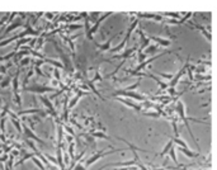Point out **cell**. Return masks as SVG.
<instances>
[{
  "mask_svg": "<svg viewBox=\"0 0 217 170\" xmlns=\"http://www.w3.org/2000/svg\"><path fill=\"white\" fill-rule=\"evenodd\" d=\"M23 128H24V132H26V133H27V136H28V137H31V138H33V140H36V141H37V142H41V143H45V142H43V141H42V140H41V138L38 137V136H36V135H34V133H33V132H32V131H31V130H29V128H28L27 126H24Z\"/></svg>",
  "mask_w": 217,
  "mask_h": 170,
  "instance_id": "cell-1",
  "label": "cell"
},
{
  "mask_svg": "<svg viewBox=\"0 0 217 170\" xmlns=\"http://www.w3.org/2000/svg\"><path fill=\"white\" fill-rule=\"evenodd\" d=\"M56 89L53 88H42V89H33V88H28L27 91H33V93H45V91H55Z\"/></svg>",
  "mask_w": 217,
  "mask_h": 170,
  "instance_id": "cell-2",
  "label": "cell"
},
{
  "mask_svg": "<svg viewBox=\"0 0 217 170\" xmlns=\"http://www.w3.org/2000/svg\"><path fill=\"white\" fill-rule=\"evenodd\" d=\"M85 94H87V93H83V91H80V93H79V94H78V95L75 96V98H74V100H72V102L70 103V108H72V107H74V105H75V104L78 103V100L80 99V96H83V95H85Z\"/></svg>",
  "mask_w": 217,
  "mask_h": 170,
  "instance_id": "cell-3",
  "label": "cell"
},
{
  "mask_svg": "<svg viewBox=\"0 0 217 170\" xmlns=\"http://www.w3.org/2000/svg\"><path fill=\"white\" fill-rule=\"evenodd\" d=\"M32 160L34 161V164L37 165V166H38V168H40L41 170H46V169H45V166H43V165H42V164H41V163L38 161V159H37V157H34V156H33V157H32Z\"/></svg>",
  "mask_w": 217,
  "mask_h": 170,
  "instance_id": "cell-4",
  "label": "cell"
},
{
  "mask_svg": "<svg viewBox=\"0 0 217 170\" xmlns=\"http://www.w3.org/2000/svg\"><path fill=\"white\" fill-rule=\"evenodd\" d=\"M20 26V23H15V24H13V26H10V27H8L6 28V31H5V33H9L10 31H13V29H15L17 27H19Z\"/></svg>",
  "mask_w": 217,
  "mask_h": 170,
  "instance_id": "cell-5",
  "label": "cell"
},
{
  "mask_svg": "<svg viewBox=\"0 0 217 170\" xmlns=\"http://www.w3.org/2000/svg\"><path fill=\"white\" fill-rule=\"evenodd\" d=\"M84 154H85V151H83V152H81V154H80V155H79V156L76 157V159L74 160V163H76V161H78L79 159H81V157H83V155H84ZM74 165H75V164H72V165H70V168H69V170H71V169H74Z\"/></svg>",
  "mask_w": 217,
  "mask_h": 170,
  "instance_id": "cell-6",
  "label": "cell"
},
{
  "mask_svg": "<svg viewBox=\"0 0 217 170\" xmlns=\"http://www.w3.org/2000/svg\"><path fill=\"white\" fill-rule=\"evenodd\" d=\"M69 154L71 156H74V143H71L70 146H69Z\"/></svg>",
  "mask_w": 217,
  "mask_h": 170,
  "instance_id": "cell-7",
  "label": "cell"
},
{
  "mask_svg": "<svg viewBox=\"0 0 217 170\" xmlns=\"http://www.w3.org/2000/svg\"><path fill=\"white\" fill-rule=\"evenodd\" d=\"M66 131H67V132L70 133V135H71V136H74V130H72L71 127H69V126H66Z\"/></svg>",
  "mask_w": 217,
  "mask_h": 170,
  "instance_id": "cell-8",
  "label": "cell"
},
{
  "mask_svg": "<svg viewBox=\"0 0 217 170\" xmlns=\"http://www.w3.org/2000/svg\"><path fill=\"white\" fill-rule=\"evenodd\" d=\"M74 170H85V168H84L83 165H78V166H76Z\"/></svg>",
  "mask_w": 217,
  "mask_h": 170,
  "instance_id": "cell-9",
  "label": "cell"
},
{
  "mask_svg": "<svg viewBox=\"0 0 217 170\" xmlns=\"http://www.w3.org/2000/svg\"><path fill=\"white\" fill-rule=\"evenodd\" d=\"M55 76H56L57 80H61V79H60V74H58V71H57V70H55Z\"/></svg>",
  "mask_w": 217,
  "mask_h": 170,
  "instance_id": "cell-10",
  "label": "cell"
},
{
  "mask_svg": "<svg viewBox=\"0 0 217 170\" xmlns=\"http://www.w3.org/2000/svg\"><path fill=\"white\" fill-rule=\"evenodd\" d=\"M8 159V156L5 155V156H3V157H0V163H3V161H5Z\"/></svg>",
  "mask_w": 217,
  "mask_h": 170,
  "instance_id": "cell-11",
  "label": "cell"
},
{
  "mask_svg": "<svg viewBox=\"0 0 217 170\" xmlns=\"http://www.w3.org/2000/svg\"><path fill=\"white\" fill-rule=\"evenodd\" d=\"M98 80H100V76H99V74H96V75H95V79H94L93 81H98Z\"/></svg>",
  "mask_w": 217,
  "mask_h": 170,
  "instance_id": "cell-12",
  "label": "cell"
}]
</instances>
